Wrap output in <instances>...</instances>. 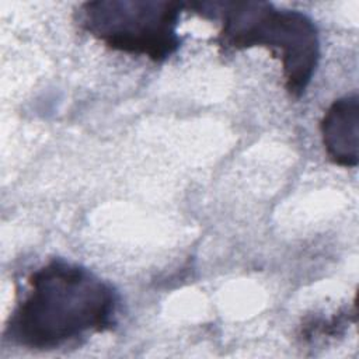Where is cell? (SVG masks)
Returning a JSON list of instances; mask_svg holds the SVG:
<instances>
[{
  "instance_id": "6da1fadb",
  "label": "cell",
  "mask_w": 359,
  "mask_h": 359,
  "mask_svg": "<svg viewBox=\"0 0 359 359\" xmlns=\"http://www.w3.org/2000/svg\"><path fill=\"white\" fill-rule=\"evenodd\" d=\"M118 303V293L108 282L77 264L55 258L29 275L27 293L4 335L28 349H56L111 330Z\"/></svg>"
},
{
  "instance_id": "7a4b0ae2",
  "label": "cell",
  "mask_w": 359,
  "mask_h": 359,
  "mask_svg": "<svg viewBox=\"0 0 359 359\" xmlns=\"http://www.w3.org/2000/svg\"><path fill=\"white\" fill-rule=\"evenodd\" d=\"M184 8L220 24L215 42L224 52L269 49L280 59L289 95L304 94L320 60L318 31L309 15L259 0L187 1Z\"/></svg>"
},
{
  "instance_id": "3957f363",
  "label": "cell",
  "mask_w": 359,
  "mask_h": 359,
  "mask_svg": "<svg viewBox=\"0 0 359 359\" xmlns=\"http://www.w3.org/2000/svg\"><path fill=\"white\" fill-rule=\"evenodd\" d=\"M182 10L184 3L171 0H95L79 7L77 22L114 50L163 62L181 46Z\"/></svg>"
},
{
  "instance_id": "277c9868",
  "label": "cell",
  "mask_w": 359,
  "mask_h": 359,
  "mask_svg": "<svg viewBox=\"0 0 359 359\" xmlns=\"http://www.w3.org/2000/svg\"><path fill=\"white\" fill-rule=\"evenodd\" d=\"M321 140L328 160L341 167H356L359 161V95L346 94L335 100L320 121Z\"/></svg>"
}]
</instances>
